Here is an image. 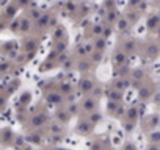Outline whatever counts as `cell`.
<instances>
[{"label": "cell", "mask_w": 160, "mask_h": 150, "mask_svg": "<svg viewBox=\"0 0 160 150\" xmlns=\"http://www.w3.org/2000/svg\"><path fill=\"white\" fill-rule=\"evenodd\" d=\"M96 86H98V83L94 82V78L88 73V75H82V77H80L77 91H78V94H82L83 97H87V96H91L93 94V91H94Z\"/></svg>", "instance_id": "cell-1"}, {"label": "cell", "mask_w": 160, "mask_h": 150, "mask_svg": "<svg viewBox=\"0 0 160 150\" xmlns=\"http://www.w3.org/2000/svg\"><path fill=\"white\" fill-rule=\"evenodd\" d=\"M47 111H36L32 113L30 117L27 119V125L30 127V130H39L42 127H47Z\"/></svg>", "instance_id": "cell-2"}, {"label": "cell", "mask_w": 160, "mask_h": 150, "mask_svg": "<svg viewBox=\"0 0 160 150\" xmlns=\"http://www.w3.org/2000/svg\"><path fill=\"white\" fill-rule=\"evenodd\" d=\"M130 80H132V88L140 89L148 82V70H146V67H143V66L133 67L132 72H130Z\"/></svg>", "instance_id": "cell-3"}, {"label": "cell", "mask_w": 160, "mask_h": 150, "mask_svg": "<svg viewBox=\"0 0 160 150\" xmlns=\"http://www.w3.org/2000/svg\"><path fill=\"white\" fill-rule=\"evenodd\" d=\"M127 63H129V55H127L121 47L116 49V50L112 53V66H113L115 70H118V69L127 66Z\"/></svg>", "instance_id": "cell-4"}, {"label": "cell", "mask_w": 160, "mask_h": 150, "mask_svg": "<svg viewBox=\"0 0 160 150\" xmlns=\"http://www.w3.org/2000/svg\"><path fill=\"white\" fill-rule=\"evenodd\" d=\"M143 56L149 61H154L160 56V44L157 41H149L143 47Z\"/></svg>", "instance_id": "cell-5"}, {"label": "cell", "mask_w": 160, "mask_h": 150, "mask_svg": "<svg viewBox=\"0 0 160 150\" xmlns=\"http://www.w3.org/2000/svg\"><path fill=\"white\" fill-rule=\"evenodd\" d=\"M80 106H82V113L85 114H90V113H94V111H99V99L93 97V96H87V97H82L80 100Z\"/></svg>", "instance_id": "cell-6"}, {"label": "cell", "mask_w": 160, "mask_h": 150, "mask_svg": "<svg viewBox=\"0 0 160 150\" xmlns=\"http://www.w3.org/2000/svg\"><path fill=\"white\" fill-rule=\"evenodd\" d=\"M121 49L130 56V55H133V53L138 52V49H140V42H138L137 38H133V36H127V38H122V41H121Z\"/></svg>", "instance_id": "cell-7"}, {"label": "cell", "mask_w": 160, "mask_h": 150, "mask_svg": "<svg viewBox=\"0 0 160 150\" xmlns=\"http://www.w3.org/2000/svg\"><path fill=\"white\" fill-rule=\"evenodd\" d=\"M154 94H155V86H154V83L146 82V83L138 89V100H140L141 103H144V102H148V100H152Z\"/></svg>", "instance_id": "cell-8"}, {"label": "cell", "mask_w": 160, "mask_h": 150, "mask_svg": "<svg viewBox=\"0 0 160 150\" xmlns=\"http://www.w3.org/2000/svg\"><path fill=\"white\" fill-rule=\"evenodd\" d=\"M52 16H53V13H50V11L44 13V14L41 16V19H39L38 22H35V28H33V31H36V33L41 35V33H44L46 30H49V24H50Z\"/></svg>", "instance_id": "cell-9"}, {"label": "cell", "mask_w": 160, "mask_h": 150, "mask_svg": "<svg viewBox=\"0 0 160 150\" xmlns=\"http://www.w3.org/2000/svg\"><path fill=\"white\" fill-rule=\"evenodd\" d=\"M93 130H94V127L88 122L87 117L80 119V120L77 122V125H75V133L80 134V136H90V134L93 133Z\"/></svg>", "instance_id": "cell-10"}, {"label": "cell", "mask_w": 160, "mask_h": 150, "mask_svg": "<svg viewBox=\"0 0 160 150\" xmlns=\"http://www.w3.org/2000/svg\"><path fill=\"white\" fill-rule=\"evenodd\" d=\"M143 130L144 131H148V133H151V131H154V130H157V125H160V114H149L144 120H143Z\"/></svg>", "instance_id": "cell-11"}, {"label": "cell", "mask_w": 160, "mask_h": 150, "mask_svg": "<svg viewBox=\"0 0 160 150\" xmlns=\"http://www.w3.org/2000/svg\"><path fill=\"white\" fill-rule=\"evenodd\" d=\"M19 21V35H28L30 31H33V28H35V22L25 14V16H22V17H19L18 19Z\"/></svg>", "instance_id": "cell-12"}, {"label": "cell", "mask_w": 160, "mask_h": 150, "mask_svg": "<svg viewBox=\"0 0 160 150\" xmlns=\"http://www.w3.org/2000/svg\"><path fill=\"white\" fill-rule=\"evenodd\" d=\"M160 27V13H151L146 19V28L151 33H157Z\"/></svg>", "instance_id": "cell-13"}, {"label": "cell", "mask_w": 160, "mask_h": 150, "mask_svg": "<svg viewBox=\"0 0 160 150\" xmlns=\"http://www.w3.org/2000/svg\"><path fill=\"white\" fill-rule=\"evenodd\" d=\"M94 64L91 63V59L87 56V58H82V59H77V63H75V70L77 72H80L82 75H88L90 72H91V67H93Z\"/></svg>", "instance_id": "cell-14"}, {"label": "cell", "mask_w": 160, "mask_h": 150, "mask_svg": "<svg viewBox=\"0 0 160 150\" xmlns=\"http://www.w3.org/2000/svg\"><path fill=\"white\" fill-rule=\"evenodd\" d=\"M44 99H46L47 103H50V105H58V106L66 102L64 97L58 92V89H55V91H47L46 96H44Z\"/></svg>", "instance_id": "cell-15"}, {"label": "cell", "mask_w": 160, "mask_h": 150, "mask_svg": "<svg viewBox=\"0 0 160 150\" xmlns=\"http://www.w3.org/2000/svg\"><path fill=\"white\" fill-rule=\"evenodd\" d=\"M130 28H132V25H130V22L126 19V16H124V14H122V16L119 17V21L115 24V31H116L119 36L127 35V33L130 31Z\"/></svg>", "instance_id": "cell-16"}, {"label": "cell", "mask_w": 160, "mask_h": 150, "mask_svg": "<svg viewBox=\"0 0 160 150\" xmlns=\"http://www.w3.org/2000/svg\"><path fill=\"white\" fill-rule=\"evenodd\" d=\"M57 88H58V92H60L64 99L69 97V96H72V94H75V88H74L72 82H69V80H63V82H60Z\"/></svg>", "instance_id": "cell-17"}, {"label": "cell", "mask_w": 160, "mask_h": 150, "mask_svg": "<svg viewBox=\"0 0 160 150\" xmlns=\"http://www.w3.org/2000/svg\"><path fill=\"white\" fill-rule=\"evenodd\" d=\"M38 45H39V41L35 39V38H27L22 44V53L25 55H30V53H36L38 50Z\"/></svg>", "instance_id": "cell-18"}, {"label": "cell", "mask_w": 160, "mask_h": 150, "mask_svg": "<svg viewBox=\"0 0 160 150\" xmlns=\"http://www.w3.org/2000/svg\"><path fill=\"white\" fill-rule=\"evenodd\" d=\"M16 139H18V136L14 134V131L11 130V128H3L2 130V144H3V147H7V145H14V142H16Z\"/></svg>", "instance_id": "cell-19"}, {"label": "cell", "mask_w": 160, "mask_h": 150, "mask_svg": "<svg viewBox=\"0 0 160 150\" xmlns=\"http://www.w3.org/2000/svg\"><path fill=\"white\" fill-rule=\"evenodd\" d=\"M46 128H47V131H49L52 136H63V133H64V125L60 124L58 120H52V122H49Z\"/></svg>", "instance_id": "cell-20"}, {"label": "cell", "mask_w": 160, "mask_h": 150, "mask_svg": "<svg viewBox=\"0 0 160 150\" xmlns=\"http://www.w3.org/2000/svg\"><path fill=\"white\" fill-rule=\"evenodd\" d=\"M105 97H107V100H112V102H118V103H121L122 100H124V92H121V91H116V89H113V88H105Z\"/></svg>", "instance_id": "cell-21"}, {"label": "cell", "mask_w": 160, "mask_h": 150, "mask_svg": "<svg viewBox=\"0 0 160 150\" xmlns=\"http://www.w3.org/2000/svg\"><path fill=\"white\" fill-rule=\"evenodd\" d=\"M24 139L27 141V142H30V144H35V145H39V144H42V134L38 131V130H30L25 136H24Z\"/></svg>", "instance_id": "cell-22"}, {"label": "cell", "mask_w": 160, "mask_h": 150, "mask_svg": "<svg viewBox=\"0 0 160 150\" xmlns=\"http://www.w3.org/2000/svg\"><path fill=\"white\" fill-rule=\"evenodd\" d=\"M104 28H105V24H104V22L93 24V25L88 28V36H91L93 39H96V38H102Z\"/></svg>", "instance_id": "cell-23"}, {"label": "cell", "mask_w": 160, "mask_h": 150, "mask_svg": "<svg viewBox=\"0 0 160 150\" xmlns=\"http://www.w3.org/2000/svg\"><path fill=\"white\" fill-rule=\"evenodd\" d=\"M124 119H127V120H130V122H138V119H140V108L138 106H135V105H130V106H127V113H126V117Z\"/></svg>", "instance_id": "cell-24"}, {"label": "cell", "mask_w": 160, "mask_h": 150, "mask_svg": "<svg viewBox=\"0 0 160 150\" xmlns=\"http://www.w3.org/2000/svg\"><path fill=\"white\" fill-rule=\"evenodd\" d=\"M124 16H126V19L130 22V25H132V27H135V25L141 21V16L138 14V11H137V10H129V8H127V10L124 11Z\"/></svg>", "instance_id": "cell-25"}, {"label": "cell", "mask_w": 160, "mask_h": 150, "mask_svg": "<svg viewBox=\"0 0 160 150\" xmlns=\"http://www.w3.org/2000/svg\"><path fill=\"white\" fill-rule=\"evenodd\" d=\"M55 119H57L60 124L66 125V124L69 122V119H71V114L68 113L66 108H58V110L55 111Z\"/></svg>", "instance_id": "cell-26"}, {"label": "cell", "mask_w": 160, "mask_h": 150, "mask_svg": "<svg viewBox=\"0 0 160 150\" xmlns=\"http://www.w3.org/2000/svg\"><path fill=\"white\" fill-rule=\"evenodd\" d=\"M72 55H74V56H77V59H82V58H87L88 55H87L85 42H80V44H77V45L74 47V50H72Z\"/></svg>", "instance_id": "cell-27"}, {"label": "cell", "mask_w": 160, "mask_h": 150, "mask_svg": "<svg viewBox=\"0 0 160 150\" xmlns=\"http://www.w3.org/2000/svg\"><path fill=\"white\" fill-rule=\"evenodd\" d=\"M52 36H53V42H57V41H63V39H68V33H66V30H64L63 25H58V27L53 30Z\"/></svg>", "instance_id": "cell-28"}, {"label": "cell", "mask_w": 160, "mask_h": 150, "mask_svg": "<svg viewBox=\"0 0 160 150\" xmlns=\"http://www.w3.org/2000/svg\"><path fill=\"white\" fill-rule=\"evenodd\" d=\"M18 10H19V3H10L8 8L5 10V13H3V17L8 19V22H10L14 17V14L18 13Z\"/></svg>", "instance_id": "cell-29"}, {"label": "cell", "mask_w": 160, "mask_h": 150, "mask_svg": "<svg viewBox=\"0 0 160 150\" xmlns=\"http://www.w3.org/2000/svg\"><path fill=\"white\" fill-rule=\"evenodd\" d=\"M85 117L88 119V122H90L93 127H96V125H99V124L102 122V113H99V111L90 113V114H87Z\"/></svg>", "instance_id": "cell-30"}, {"label": "cell", "mask_w": 160, "mask_h": 150, "mask_svg": "<svg viewBox=\"0 0 160 150\" xmlns=\"http://www.w3.org/2000/svg\"><path fill=\"white\" fill-rule=\"evenodd\" d=\"M33 7H35V3H32V5H30V10L27 11V16H28V17H30L33 22H38L44 13H42L41 10H36V8H33Z\"/></svg>", "instance_id": "cell-31"}, {"label": "cell", "mask_w": 160, "mask_h": 150, "mask_svg": "<svg viewBox=\"0 0 160 150\" xmlns=\"http://www.w3.org/2000/svg\"><path fill=\"white\" fill-rule=\"evenodd\" d=\"M91 41L94 44V50L96 52H104L105 53V50H107V41L104 38H96V39H91Z\"/></svg>", "instance_id": "cell-32"}, {"label": "cell", "mask_w": 160, "mask_h": 150, "mask_svg": "<svg viewBox=\"0 0 160 150\" xmlns=\"http://www.w3.org/2000/svg\"><path fill=\"white\" fill-rule=\"evenodd\" d=\"M66 110H68V113L71 114V117H74V116H77L78 113H82V106H80V102H74V103H68V106H66Z\"/></svg>", "instance_id": "cell-33"}, {"label": "cell", "mask_w": 160, "mask_h": 150, "mask_svg": "<svg viewBox=\"0 0 160 150\" xmlns=\"http://www.w3.org/2000/svg\"><path fill=\"white\" fill-rule=\"evenodd\" d=\"M64 10H66V13H68L69 16H72V17H77V16H78V3H74V2L64 3Z\"/></svg>", "instance_id": "cell-34"}, {"label": "cell", "mask_w": 160, "mask_h": 150, "mask_svg": "<svg viewBox=\"0 0 160 150\" xmlns=\"http://www.w3.org/2000/svg\"><path fill=\"white\" fill-rule=\"evenodd\" d=\"M148 142L154 145H160V130H154L148 133Z\"/></svg>", "instance_id": "cell-35"}, {"label": "cell", "mask_w": 160, "mask_h": 150, "mask_svg": "<svg viewBox=\"0 0 160 150\" xmlns=\"http://www.w3.org/2000/svg\"><path fill=\"white\" fill-rule=\"evenodd\" d=\"M119 105H121V103H118V102H112V100H107V106H105V108H107V113H108V114H110V116L113 117V114L116 113V110L119 108Z\"/></svg>", "instance_id": "cell-36"}, {"label": "cell", "mask_w": 160, "mask_h": 150, "mask_svg": "<svg viewBox=\"0 0 160 150\" xmlns=\"http://www.w3.org/2000/svg\"><path fill=\"white\" fill-rule=\"evenodd\" d=\"M88 58L91 59V63H93V64H99V63L104 59V52H96V50H94V52H93V55H90Z\"/></svg>", "instance_id": "cell-37"}, {"label": "cell", "mask_w": 160, "mask_h": 150, "mask_svg": "<svg viewBox=\"0 0 160 150\" xmlns=\"http://www.w3.org/2000/svg\"><path fill=\"white\" fill-rule=\"evenodd\" d=\"M135 122H130V120H127V119H122V128H124V131L126 133H132L133 130H135Z\"/></svg>", "instance_id": "cell-38"}, {"label": "cell", "mask_w": 160, "mask_h": 150, "mask_svg": "<svg viewBox=\"0 0 160 150\" xmlns=\"http://www.w3.org/2000/svg\"><path fill=\"white\" fill-rule=\"evenodd\" d=\"M113 33H116V31H115V27H112V25H105L104 33H102V38H104L105 41H108V38L113 36Z\"/></svg>", "instance_id": "cell-39"}, {"label": "cell", "mask_w": 160, "mask_h": 150, "mask_svg": "<svg viewBox=\"0 0 160 150\" xmlns=\"http://www.w3.org/2000/svg\"><path fill=\"white\" fill-rule=\"evenodd\" d=\"M91 96L101 100V99H102V97L105 96V88H102L101 85H98V86L94 88V91H93V94H91Z\"/></svg>", "instance_id": "cell-40"}, {"label": "cell", "mask_w": 160, "mask_h": 150, "mask_svg": "<svg viewBox=\"0 0 160 150\" xmlns=\"http://www.w3.org/2000/svg\"><path fill=\"white\" fill-rule=\"evenodd\" d=\"M126 113H127V108L121 103L119 108L116 110V113L113 114V117H115V119H124V117H126Z\"/></svg>", "instance_id": "cell-41"}, {"label": "cell", "mask_w": 160, "mask_h": 150, "mask_svg": "<svg viewBox=\"0 0 160 150\" xmlns=\"http://www.w3.org/2000/svg\"><path fill=\"white\" fill-rule=\"evenodd\" d=\"M148 10H149V3H148V2H140V5H138L137 11H138V14H140L141 17L148 13Z\"/></svg>", "instance_id": "cell-42"}, {"label": "cell", "mask_w": 160, "mask_h": 150, "mask_svg": "<svg viewBox=\"0 0 160 150\" xmlns=\"http://www.w3.org/2000/svg\"><path fill=\"white\" fill-rule=\"evenodd\" d=\"M91 150H108V148L105 147V144H104L101 139H96V141H93V144H91Z\"/></svg>", "instance_id": "cell-43"}, {"label": "cell", "mask_w": 160, "mask_h": 150, "mask_svg": "<svg viewBox=\"0 0 160 150\" xmlns=\"http://www.w3.org/2000/svg\"><path fill=\"white\" fill-rule=\"evenodd\" d=\"M30 99H32V94L30 92H24L22 97H21V106H27L28 102H30Z\"/></svg>", "instance_id": "cell-44"}, {"label": "cell", "mask_w": 160, "mask_h": 150, "mask_svg": "<svg viewBox=\"0 0 160 150\" xmlns=\"http://www.w3.org/2000/svg\"><path fill=\"white\" fill-rule=\"evenodd\" d=\"M121 150H138V147H137V144H135V142L127 141V142L122 145V148H121Z\"/></svg>", "instance_id": "cell-45"}, {"label": "cell", "mask_w": 160, "mask_h": 150, "mask_svg": "<svg viewBox=\"0 0 160 150\" xmlns=\"http://www.w3.org/2000/svg\"><path fill=\"white\" fill-rule=\"evenodd\" d=\"M11 67H13V63H11V61H3V63H2V73H7V70L10 72Z\"/></svg>", "instance_id": "cell-46"}, {"label": "cell", "mask_w": 160, "mask_h": 150, "mask_svg": "<svg viewBox=\"0 0 160 150\" xmlns=\"http://www.w3.org/2000/svg\"><path fill=\"white\" fill-rule=\"evenodd\" d=\"M152 102H154L155 105H158V106H160V92H155V94H154V97H152Z\"/></svg>", "instance_id": "cell-47"}, {"label": "cell", "mask_w": 160, "mask_h": 150, "mask_svg": "<svg viewBox=\"0 0 160 150\" xmlns=\"http://www.w3.org/2000/svg\"><path fill=\"white\" fill-rule=\"evenodd\" d=\"M146 150H160V145H154V144H148Z\"/></svg>", "instance_id": "cell-48"}, {"label": "cell", "mask_w": 160, "mask_h": 150, "mask_svg": "<svg viewBox=\"0 0 160 150\" xmlns=\"http://www.w3.org/2000/svg\"><path fill=\"white\" fill-rule=\"evenodd\" d=\"M155 35H157V38L160 39V27H158V30H157V33H155Z\"/></svg>", "instance_id": "cell-49"}, {"label": "cell", "mask_w": 160, "mask_h": 150, "mask_svg": "<svg viewBox=\"0 0 160 150\" xmlns=\"http://www.w3.org/2000/svg\"><path fill=\"white\" fill-rule=\"evenodd\" d=\"M44 150H50V148H44Z\"/></svg>", "instance_id": "cell-50"}]
</instances>
